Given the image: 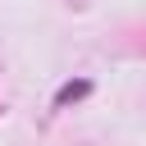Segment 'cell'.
<instances>
[{
  "label": "cell",
  "mask_w": 146,
  "mask_h": 146,
  "mask_svg": "<svg viewBox=\"0 0 146 146\" xmlns=\"http://www.w3.org/2000/svg\"><path fill=\"white\" fill-rule=\"evenodd\" d=\"M87 91H91V82H87V78H78V82H64V87L55 91V105H73V100H82Z\"/></svg>",
  "instance_id": "1"
}]
</instances>
